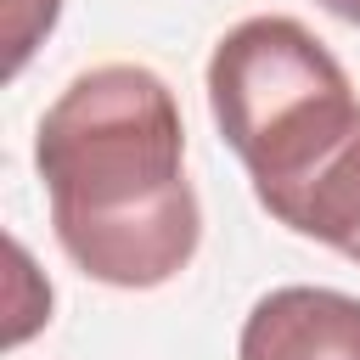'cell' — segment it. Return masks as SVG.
<instances>
[{
  "label": "cell",
  "instance_id": "cell-1",
  "mask_svg": "<svg viewBox=\"0 0 360 360\" xmlns=\"http://www.w3.org/2000/svg\"><path fill=\"white\" fill-rule=\"evenodd\" d=\"M34 169L51 231L90 281L146 292L191 264L202 208L186 180V124L152 68L101 62L79 73L39 118Z\"/></svg>",
  "mask_w": 360,
  "mask_h": 360
},
{
  "label": "cell",
  "instance_id": "cell-2",
  "mask_svg": "<svg viewBox=\"0 0 360 360\" xmlns=\"http://www.w3.org/2000/svg\"><path fill=\"white\" fill-rule=\"evenodd\" d=\"M208 112L276 225L338 253L360 236V101L298 17H242L219 34Z\"/></svg>",
  "mask_w": 360,
  "mask_h": 360
},
{
  "label": "cell",
  "instance_id": "cell-3",
  "mask_svg": "<svg viewBox=\"0 0 360 360\" xmlns=\"http://www.w3.org/2000/svg\"><path fill=\"white\" fill-rule=\"evenodd\" d=\"M236 360H360V298L304 281L276 287L248 309Z\"/></svg>",
  "mask_w": 360,
  "mask_h": 360
},
{
  "label": "cell",
  "instance_id": "cell-4",
  "mask_svg": "<svg viewBox=\"0 0 360 360\" xmlns=\"http://www.w3.org/2000/svg\"><path fill=\"white\" fill-rule=\"evenodd\" d=\"M56 17H62V0H6V79L22 73V62L56 28Z\"/></svg>",
  "mask_w": 360,
  "mask_h": 360
},
{
  "label": "cell",
  "instance_id": "cell-5",
  "mask_svg": "<svg viewBox=\"0 0 360 360\" xmlns=\"http://www.w3.org/2000/svg\"><path fill=\"white\" fill-rule=\"evenodd\" d=\"M321 6H326L332 17H343V22H354V28H360V0H321Z\"/></svg>",
  "mask_w": 360,
  "mask_h": 360
},
{
  "label": "cell",
  "instance_id": "cell-6",
  "mask_svg": "<svg viewBox=\"0 0 360 360\" xmlns=\"http://www.w3.org/2000/svg\"><path fill=\"white\" fill-rule=\"evenodd\" d=\"M343 259H354V264H360V236H354V242L343 248Z\"/></svg>",
  "mask_w": 360,
  "mask_h": 360
}]
</instances>
